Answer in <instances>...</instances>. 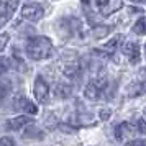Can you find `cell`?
<instances>
[{"instance_id":"5bb4252c","label":"cell","mask_w":146,"mask_h":146,"mask_svg":"<svg viewBox=\"0 0 146 146\" xmlns=\"http://www.w3.org/2000/svg\"><path fill=\"white\" fill-rule=\"evenodd\" d=\"M133 33L135 35H146V17L139 18L135 25H133Z\"/></svg>"},{"instance_id":"5b68a950","label":"cell","mask_w":146,"mask_h":146,"mask_svg":"<svg viewBox=\"0 0 146 146\" xmlns=\"http://www.w3.org/2000/svg\"><path fill=\"white\" fill-rule=\"evenodd\" d=\"M33 92H35V97L40 104H48L49 100V86L46 84V80L43 79L41 76H38L35 79V84H33Z\"/></svg>"},{"instance_id":"44dd1931","label":"cell","mask_w":146,"mask_h":146,"mask_svg":"<svg viewBox=\"0 0 146 146\" xmlns=\"http://www.w3.org/2000/svg\"><path fill=\"white\" fill-rule=\"evenodd\" d=\"M126 146H146V139H133Z\"/></svg>"},{"instance_id":"52a82bcc","label":"cell","mask_w":146,"mask_h":146,"mask_svg":"<svg viewBox=\"0 0 146 146\" xmlns=\"http://www.w3.org/2000/svg\"><path fill=\"white\" fill-rule=\"evenodd\" d=\"M135 133H136L135 123L125 121V123H120V125L115 126V138L118 139V141H123V139H126L128 136H131Z\"/></svg>"},{"instance_id":"30bf717a","label":"cell","mask_w":146,"mask_h":146,"mask_svg":"<svg viewBox=\"0 0 146 146\" xmlns=\"http://www.w3.org/2000/svg\"><path fill=\"white\" fill-rule=\"evenodd\" d=\"M18 108H21L23 112L27 113V115H36L38 113V107L35 105L31 100H28V99H20L18 100Z\"/></svg>"},{"instance_id":"2e32d148","label":"cell","mask_w":146,"mask_h":146,"mask_svg":"<svg viewBox=\"0 0 146 146\" xmlns=\"http://www.w3.org/2000/svg\"><path fill=\"white\" fill-rule=\"evenodd\" d=\"M8 69H10V59H8V58H3V56H0V77H2L3 74H7Z\"/></svg>"},{"instance_id":"ffe728a7","label":"cell","mask_w":146,"mask_h":146,"mask_svg":"<svg viewBox=\"0 0 146 146\" xmlns=\"http://www.w3.org/2000/svg\"><path fill=\"white\" fill-rule=\"evenodd\" d=\"M112 115V110L110 108H102L100 110V120H108Z\"/></svg>"},{"instance_id":"8fae6325","label":"cell","mask_w":146,"mask_h":146,"mask_svg":"<svg viewBox=\"0 0 146 146\" xmlns=\"http://www.w3.org/2000/svg\"><path fill=\"white\" fill-rule=\"evenodd\" d=\"M123 40H125V36H123V35H117L113 40H110V41L105 44V46H104V49H105V51H108V54L112 56V54L117 51V48H118L120 44L123 43Z\"/></svg>"},{"instance_id":"7402d4cb","label":"cell","mask_w":146,"mask_h":146,"mask_svg":"<svg viewBox=\"0 0 146 146\" xmlns=\"http://www.w3.org/2000/svg\"><path fill=\"white\" fill-rule=\"evenodd\" d=\"M143 113H145V117H146V108H145V110H143Z\"/></svg>"},{"instance_id":"3957f363","label":"cell","mask_w":146,"mask_h":146,"mask_svg":"<svg viewBox=\"0 0 146 146\" xmlns=\"http://www.w3.org/2000/svg\"><path fill=\"white\" fill-rule=\"evenodd\" d=\"M94 7L99 10V13L102 17H110L117 10L123 8V2H120V0H97L94 3Z\"/></svg>"},{"instance_id":"9a60e30c","label":"cell","mask_w":146,"mask_h":146,"mask_svg":"<svg viewBox=\"0 0 146 146\" xmlns=\"http://www.w3.org/2000/svg\"><path fill=\"white\" fill-rule=\"evenodd\" d=\"M71 95V86H67V84H59V86L56 87V97H59V99H67Z\"/></svg>"},{"instance_id":"8992f818","label":"cell","mask_w":146,"mask_h":146,"mask_svg":"<svg viewBox=\"0 0 146 146\" xmlns=\"http://www.w3.org/2000/svg\"><path fill=\"white\" fill-rule=\"evenodd\" d=\"M33 123V118H30L28 115H20V117H15V118H10L7 121V130L8 131H18L21 128H27L28 125Z\"/></svg>"},{"instance_id":"d6986e66","label":"cell","mask_w":146,"mask_h":146,"mask_svg":"<svg viewBox=\"0 0 146 146\" xmlns=\"http://www.w3.org/2000/svg\"><path fill=\"white\" fill-rule=\"evenodd\" d=\"M0 146H15V141L12 138H8V136H3L0 139Z\"/></svg>"},{"instance_id":"ba28073f","label":"cell","mask_w":146,"mask_h":146,"mask_svg":"<svg viewBox=\"0 0 146 146\" xmlns=\"http://www.w3.org/2000/svg\"><path fill=\"white\" fill-rule=\"evenodd\" d=\"M121 51H123V54L130 59L131 64H136L139 61V46L136 43H131V41L125 43V44L121 46Z\"/></svg>"},{"instance_id":"7a4b0ae2","label":"cell","mask_w":146,"mask_h":146,"mask_svg":"<svg viewBox=\"0 0 146 146\" xmlns=\"http://www.w3.org/2000/svg\"><path fill=\"white\" fill-rule=\"evenodd\" d=\"M107 90H108V80H107V77L95 76L86 86V89H84V97L95 102V100H100L102 97H108Z\"/></svg>"},{"instance_id":"e0dca14e","label":"cell","mask_w":146,"mask_h":146,"mask_svg":"<svg viewBox=\"0 0 146 146\" xmlns=\"http://www.w3.org/2000/svg\"><path fill=\"white\" fill-rule=\"evenodd\" d=\"M135 128H136V133H141V135H146V121L145 118H138L135 121Z\"/></svg>"},{"instance_id":"4fadbf2b","label":"cell","mask_w":146,"mask_h":146,"mask_svg":"<svg viewBox=\"0 0 146 146\" xmlns=\"http://www.w3.org/2000/svg\"><path fill=\"white\" fill-rule=\"evenodd\" d=\"M44 136L43 133H41V130H38V128H35V126L28 125L27 128H25V131H23V138H36V139H41Z\"/></svg>"},{"instance_id":"9c48e42d","label":"cell","mask_w":146,"mask_h":146,"mask_svg":"<svg viewBox=\"0 0 146 146\" xmlns=\"http://www.w3.org/2000/svg\"><path fill=\"white\" fill-rule=\"evenodd\" d=\"M12 92V80L10 79H2L0 80V107L5 104L8 95Z\"/></svg>"},{"instance_id":"7c38bea8","label":"cell","mask_w":146,"mask_h":146,"mask_svg":"<svg viewBox=\"0 0 146 146\" xmlns=\"http://www.w3.org/2000/svg\"><path fill=\"white\" fill-rule=\"evenodd\" d=\"M112 30H113V27H108V25H97V27L92 28V35L97 40H100V38H105Z\"/></svg>"},{"instance_id":"ac0fdd59","label":"cell","mask_w":146,"mask_h":146,"mask_svg":"<svg viewBox=\"0 0 146 146\" xmlns=\"http://www.w3.org/2000/svg\"><path fill=\"white\" fill-rule=\"evenodd\" d=\"M7 43H8V35L7 33H2V35H0V53L5 49Z\"/></svg>"},{"instance_id":"277c9868","label":"cell","mask_w":146,"mask_h":146,"mask_svg":"<svg viewBox=\"0 0 146 146\" xmlns=\"http://www.w3.org/2000/svg\"><path fill=\"white\" fill-rule=\"evenodd\" d=\"M44 15V8L40 3H25L21 7V17L28 21H38L43 18Z\"/></svg>"},{"instance_id":"6da1fadb","label":"cell","mask_w":146,"mask_h":146,"mask_svg":"<svg viewBox=\"0 0 146 146\" xmlns=\"http://www.w3.org/2000/svg\"><path fill=\"white\" fill-rule=\"evenodd\" d=\"M25 51L28 58L33 61L48 59L53 53V43L48 36H33L27 41Z\"/></svg>"},{"instance_id":"603a6c76","label":"cell","mask_w":146,"mask_h":146,"mask_svg":"<svg viewBox=\"0 0 146 146\" xmlns=\"http://www.w3.org/2000/svg\"><path fill=\"white\" fill-rule=\"evenodd\" d=\"M145 51H146V44H145Z\"/></svg>"}]
</instances>
